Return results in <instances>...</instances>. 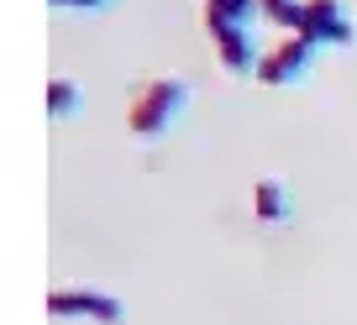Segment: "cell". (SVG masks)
<instances>
[{
	"label": "cell",
	"mask_w": 357,
	"mask_h": 325,
	"mask_svg": "<svg viewBox=\"0 0 357 325\" xmlns=\"http://www.w3.org/2000/svg\"><path fill=\"white\" fill-rule=\"evenodd\" d=\"M252 210L263 215L268 225H284L294 215V200H289V189H284V179H273V173H268V179H257L252 184Z\"/></svg>",
	"instance_id": "8992f818"
},
{
	"label": "cell",
	"mask_w": 357,
	"mask_h": 325,
	"mask_svg": "<svg viewBox=\"0 0 357 325\" xmlns=\"http://www.w3.org/2000/svg\"><path fill=\"white\" fill-rule=\"evenodd\" d=\"M79 105H84V90H79L68 74H53V79H47V116H53V121L79 116Z\"/></svg>",
	"instance_id": "52a82bcc"
},
{
	"label": "cell",
	"mask_w": 357,
	"mask_h": 325,
	"mask_svg": "<svg viewBox=\"0 0 357 325\" xmlns=\"http://www.w3.org/2000/svg\"><path fill=\"white\" fill-rule=\"evenodd\" d=\"M300 37H310L315 47H352V37H357L352 11H347L342 0H305Z\"/></svg>",
	"instance_id": "5b68a950"
},
{
	"label": "cell",
	"mask_w": 357,
	"mask_h": 325,
	"mask_svg": "<svg viewBox=\"0 0 357 325\" xmlns=\"http://www.w3.org/2000/svg\"><path fill=\"white\" fill-rule=\"evenodd\" d=\"M184 111H190V79L163 74V79H147L142 90L132 95V105H126V126H132V136L153 142V136H163Z\"/></svg>",
	"instance_id": "6da1fadb"
},
{
	"label": "cell",
	"mask_w": 357,
	"mask_h": 325,
	"mask_svg": "<svg viewBox=\"0 0 357 325\" xmlns=\"http://www.w3.org/2000/svg\"><path fill=\"white\" fill-rule=\"evenodd\" d=\"M205 11L215 16H231V22H263V11H257V0H205Z\"/></svg>",
	"instance_id": "9c48e42d"
},
{
	"label": "cell",
	"mask_w": 357,
	"mask_h": 325,
	"mask_svg": "<svg viewBox=\"0 0 357 325\" xmlns=\"http://www.w3.org/2000/svg\"><path fill=\"white\" fill-rule=\"evenodd\" d=\"M58 11H105L111 0H53Z\"/></svg>",
	"instance_id": "30bf717a"
},
{
	"label": "cell",
	"mask_w": 357,
	"mask_h": 325,
	"mask_svg": "<svg viewBox=\"0 0 357 325\" xmlns=\"http://www.w3.org/2000/svg\"><path fill=\"white\" fill-rule=\"evenodd\" d=\"M315 53H321V47H315L310 37L294 32V37H284L279 47H268L252 79H257V84H273V90H284V84H300V79L315 68Z\"/></svg>",
	"instance_id": "3957f363"
},
{
	"label": "cell",
	"mask_w": 357,
	"mask_h": 325,
	"mask_svg": "<svg viewBox=\"0 0 357 325\" xmlns=\"http://www.w3.org/2000/svg\"><path fill=\"white\" fill-rule=\"evenodd\" d=\"M200 26H205V37L215 42V58H221L226 74H257L263 53H257V26L252 22H231V16L200 11Z\"/></svg>",
	"instance_id": "7a4b0ae2"
},
{
	"label": "cell",
	"mask_w": 357,
	"mask_h": 325,
	"mask_svg": "<svg viewBox=\"0 0 357 325\" xmlns=\"http://www.w3.org/2000/svg\"><path fill=\"white\" fill-rule=\"evenodd\" d=\"M47 310L58 320H95V325H121V299L100 289H53L47 294Z\"/></svg>",
	"instance_id": "277c9868"
},
{
	"label": "cell",
	"mask_w": 357,
	"mask_h": 325,
	"mask_svg": "<svg viewBox=\"0 0 357 325\" xmlns=\"http://www.w3.org/2000/svg\"><path fill=\"white\" fill-rule=\"evenodd\" d=\"M257 11H263L268 26H284L289 37L305 26V0H257Z\"/></svg>",
	"instance_id": "ba28073f"
}]
</instances>
